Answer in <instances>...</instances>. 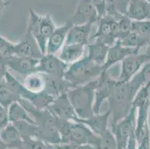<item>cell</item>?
<instances>
[{
	"label": "cell",
	"mask_w": 150,
	"mask_h": 149,
	"mask_svg": "<svg viewBox=\"0 0 150 149\" xmlns=\"http://www.w3.org/2000/svg\"><path fill=\"white\" fill-rule=\"evenodd\" d=\"M136 115L137 108L132 107L129 114L125 118L115 124L110 125V128H109L116 139L117 149L126 148V143L129 135L135 128Z\"/></svg>",
	"instance_id": "8992f818"
},
{
	"label": "cell",
	"mask_w": 150,
	"mask_h": 149,
	"mask_svg": "<svg viewBox=\"0 0 150 149\" xmlns=\"http://www.w3.org/2000/svg\"><path fill=\"white\" fill-rule=\"evenodd\" d=\"M9 123L8 109L0 105V131Z\"/></svg>",
	"instance_id": "f35d334b"
},
{
	"label": "cell",
	"mask_w": 150,
	"mask_h": 149,
	"mask_svg": "<svg viewBox=\"0 0 150 149\" xmlns=\"http://www.w3.org/2000/svg\"><path fill=\"white\" fill-rule=\"evenodd\" d=\"M72 25L73 24L69 20H68L66 23L55 28L54 32L47 40L46 53L56 54V53L61 50L63 46L65 44L68 31Z\"/></svg>",
	"instance_id": "2e32d148"
},
{
	"label": "cell",
	"mask_w": 150,
	"mask_h": 149,
	"mask_svg": "<svg viewBox=\"0 0 150 149\" xmlns=\"http://www.w3.org/2000/svg\"><path fill=\"white\" fill-rule=\"evenodd\" d=\"M24 139V149H54L52 144L36 138L23 136Z\"/></svg>",
	"instance_id": "d590c367"
},
{
	"label": "cell",
	"mask_w": 150,
	"mask_h": 149,
	"mask_svg": "<svg viewBox=\"0 0 150 149\" xmlns=\"http://www.w3.org/2000/svg\"><path fill=\"white\" fill-rule=\"evenodd\" d=\"M10 5V2L9 1H6V0H0V12L2 11L6 6Z\"/></svg>",
	"instance_id": "f6af8a7d"
},
{
	"label": "cell",
	"mask_w": 150,
	"mask_h": 149,
	"mask_svg": "<svg viewBox=\"0 0 150 149\" xmlns=\"http://www.w3.org/2000/svg\"><path fill=\"white\" fill-rule=\"evenodd\" d=\"M110 46L98 41H93L88 45V57L98 65L103 66L107 58Z\"/></svg>",
	"instance_id": "d4e9b609"
},
{
	"label": "cell",
	"mask_w": 150,
	"mask_h": 149,
	"mask_svg": "<svg viewBox=\"0 0 150 149\" xmlns=\"http://www.w3.org/2000/svg\"><path fill=\"white\" fill-rule=\"evenodd\" d=\"M77 149H96L93 145H77Z\"/></svg>",
	"instance_id": "bcb514c9"
},
{
	"label": "cell",
	"mask_w": 150,
	"mask_h": 149,
	"mask_svg": "<svg viewBox=\"0 0 150 149\" xmlns=\"http://www.w3.org/2000/svg\"><path fill=\"white\" fill-rule=\"evenodd\" d=\"M55 118L61 137V143H72L76 145H96L99 141V136L82 123Z\"/></svg>",
	"instance_id": "3957f363"
},
{
	"label": "cell",
	"mask_w": 150,
	"mask_h": 149,
	"mask_svg": "<svg viewBox=\"0 0 150 149\" xmlns=\"http://www.w3.org/2000/svg\"><path fill=\"white\" fill-rule=\"evenodd\" d=\"M140 49L135 48L125 47L119 41H117L114 45L109 47L107 58L102 66V69L103 71L109 70L111 66L117 63L121 62L128 56L140 53Z\"/></svg>",
	"instance_id": "9a60e30c"
},
{
	"label": "cell",
	"mask_w": 150,
	"mask_h": 149,
	"mask_svg": "<svg viewBox=\"0 0 150 149\" xmlns=\"http://www.w3.org/2000/svg\"><path fill=\"white\" fill-rule=\"evenodd\" d=\"M131 31L149 40L150 37V20L132 21Z\"/></svg>",
	"instance_id": "d6a6232c"
},
{
	"label": "cell",
	"mask_w": 150,
	"mask_h": 149,
	"mask_svg": "<svg viewBox=\"0 0 150 149\" xmlns=\"http://www.w3.org/2000/svg\"><path fill=\"white\" fill-rule=\"evenodd\" d=\"M52 145L54 149H77V145L72 143H58Z\"/></svg>",
	"instance_id": "60d3db41"
},
{
	"label": "cell",
	"mask_w": 150,
	"mask_h": 149,
	"mask_svg": "<svg viewBox=\"0 0 150 149\" xmlns=\"http://www.w3.org/2000/svg\"><path fill=\"white\" fill-rule=\"evenodd\" d=\"M0 149H8L7 148L6 145H5L2 139H1V138H0Z\"/></svg>",
	"instance_id": "7dc6e473"
},
{
	"label": "cell",
	"mask_w": 150,
	"mask_h": 149,
	"mask_svg": "<svg viewBox=\"0 0 150 149\" xmlns=\"http://www.w3.org/2000/svg\"><path fill=\"white\" fill-rule=\"evenodd\" d=\"M94 146L96 149H117L116 139L110 128L99 136V141Z\"/></svg>",
	"instance_id": "1f68e13d"
},
{
	"label": "cell",
	"mask_w": 150,
	"mask_h": 149,
	"mask_svg": "<svg viewBox=\"0 0 150 149\" xmlns=\"http://www.w3.org/2000/svg\"><path fill=\"white\" fill-rule=\"evenodd\" d=\"M21 98L3 81L0 84V105L8 109L13 102H20Z\"/></svg>",
	"instance_id": "83f0119b"
},
{
	"label": "cell",
	"mask_w": 150,
	"mask_h": 149,
	"mask_svg": "<svg viewBox=\"0 0 150 149\" xmlns=\"http://www.w3.org/2000/svg\"><path fill=\"white\" fill-rule=\"evenodd\" d=\"M106 14L113 16L117 20L125 14L130 0H105Z\"/></svg>",
	"instance_id": "4316f807"
},
{
	"label": "cell",
	"mask_w": 150,
	"mask_h": 149,
	"mask_svg": "<svg viewBox=\"0 0 150 149\" xmlns=\"http://www.w3.org/2000/svg\"><path fill=\"white\" fill-rule=\"evenodd\" d=\"M13 55L40 59L43 56V54L36 40L31 35V33L26 31L24 39L19 43H14Z\"/></svg>",
	"instance_id": "5bb4252c"
},
{
	"label": "cell",
	"mask_w": 150,
	"mask_h": 149,
	"mask_svg": "<svg viewBox=\"0 0 150 149\" xmlns=\"http://www.w3.org/2000/svg\"><path fill=\"white\" fill-rule=\"evenodd\" d=\"M121 44L125 47L129 48H135V49H140L144 46H146L148 40L140 35H138L136 33H134L131 31L129 35L123 38V39L118 40Z\"/></svg>",
	"instance_id": "f546056e"
},
{
	"label": "cell",
	"mask_w": 150,
	"mask_h": 149,
	"mask_svg": "<svg viewBox=\"0 0 150 149\" xmlns=\"http://www.w3.org/2000/svg\"><path fill=\"white\" fill-rule=\"evenodd\" d=\"M125 15L132 21L150 20V4L146 0H130Z\"/></svg>",
	"instance_id": "44dd1931"
},
{
	"label": "cell",
	"mask_w": 150,
	"mask_h": 149,
	"mask_svg": "<svg viewBox=\"0 0 150 149\" xmlns=\"http://www.w3.org/2000/svg\"><path fill=\"white\" fill-rule=\"evenodd\" d=\"M40 19L41 15L38 14L32 8L29 9V19H28V26L26 31L31 33V35L35 37L38 44L40 47L42 54H46V43L43 40L40 34Z\"/></svg>",
	"instance_id": "7402d4cb"
},
{
	"label": "cell",
	"mask_w": 150,
	"mask_h": 149,
	"mask_svg": "<svg viewBox=\"0 0 150 149\" xmlns=\"http://www.w3.org/2000/svg\"><path fill=\"white\" fill-rule=\"evenodd\" d=\"M69 20L73 25L97 23L99 17L91 0H80L76 11Z\"/></svg>",
	"instance_id": "4fadbf2b"
},
{
	"label": "cell",
	"mask_w": 150,
	"mask_h": 149,
	"mask_svg": "<svg viewBox=\"0 0 150 149\" xmlns=\"http://www.w3.org/2000/svg\"><path fill=\"white\" fill-rule=\"evenodd\" d=\"M93 5L97 12L98 17H101L106 15V2L105 0H91Z\"/></svg>",
	"instance_id": "74e56055"
},
{
	"label": "cell",
	"mask_w": 150,
	"mask_h": 149,
	"mask_svg": "<svg viewBox=\"0 0 150 149\" xmlns=\"http://www.w3.org/2000/svg\"><path fill=\"white\" fill-rule=\"evenodd\" d=\"M46 109L58 119L68 121H75L78 118L66 93H62L54 98L52 103Z\"/></svg>",
	"instance_id": "7c38bea8"
},
{
	"label": "cell",
	"mask_w": 150,
	"mask_h": 149,
	"mask_svg": "<svg viewBox=\"0 0 150 149\" xmlns=\"http://www.w3.org/2000/svg\"><path fill=\"white\" fill-rule=\"evenodd\" d=\"M13 124L23 136H28V137L38 139L39 131L38 126L35 124H31L25 121H16Z\"/></svg>",
	"instance_id": "4dcf8cb0"
},
{
	"label": "cell",
	"mask_w": 150,
	"mask_h": 149,
	"mask_svg": "<svg viewBox=\"0 0 150 149\" xmlns=\"http://www.w3.org/2000/svg\"><path fill=\"white\" fill-rule=\"evenodd\" d=\"M149 107L150 101H149L146 104L137 108L134 133H135L137 144H139L146 136L150 135L149 125Z\"/></svg>",
	"instance_id": "e0dca14e"
},
{
	"label": "cell",
	"mask_w": 150,
	"mask_h": 149,
	"mask_svg": "<svg viewBox=\"0 0 150 149\" xmlns=\"http://www.w3.org/2000/svg\"><path fill=\"white\" fill-rule=\"evenodd\" d=\"M116 79L113 78L108 71H102L100 76L96 78L95 88V99L93 105L94 114L100 113L101 106L108 98Z\"/></svg>",
	"instance_id": "9c48e42d"
},
{
	"label": "cell",
	"mask_w": 150,
	"mask_h": 149,
	"mask_svg": "<svg viewBox=\"0 0 150 149\" xmlns=\"http://www.w3.org/2000/svg\"><path fill=\"white\" fill-rule=\"evenodd\" d=\"M85 46L81 44H64L60 50L58 57L65 64H73L83 57Z\"/></svg>",
	"instance_id": "603a6c76"
},
{
	"label": "cell",
	"mask_w": 150,
	"mask_h": 149,
	"mask_svg": "<svg viewBox=\"0 0 150 149\" xmlns=\"http://www.w3.org/2000/svg\"><path fill=\"white\" fill-rule=\"evenodd\" d=\"M13 46L14 43H11L3 37L2 35H0V52L4 60L13 55Z\"/></svg>",
	"instance_id": "8d00e7d4"
},
{
	"label": "cell",
	"mask_w": 150,
	"mask_h": 149,
	"mask_svg": "<svg viewBox=\"0 0 150 149\" xmlns=\"http://www.w3.org/2000/svg\"><path fill=\"white\" fill-rule=\"evenodd\" d=\"M19 102L29 113L38 126L39 131L38 139L52 145L61 143L56 118L48 109L37 108L25 99H21Z\"/></svg>",
	"instance_id": "7a4b0ae2"
},
{
	"label": "cell",
	"mask_w": 150,
	"mask_h": 149,
	"mask_svg": "<svg viewBox=\"0 0 150 149\" xmlns=\"http://www.w3.org/2000/svg\"><path fill=\"white\" fill-rule=\"evenodd\" d=\"M149 101H150V82L142 86L137 91L134 98L132 107L138 108L139 107L146 104Z\"/></svg>",
	"instance_id": "e575fe53"
},
{
	"label": "cell",
	"mask_w": 150,
	"mask_h": 149,
	"mask_svg": "<svg viewBox=\"0 0 150 149\" xmlns=\"http://www.w3.org/2000/svg\"><path fill=\"white\" fill-rule=\"evenodd\" d=\"M137 149H150V135L144 138L137 145Z\"/></svg>",
	"instance_id": "b9f144b4"
},
{
	"label": "cell",
	"mask_w": 150,
	"mask_h": 149,
	"mask_svg": "<svg viewBox=\"0 0 150 149\" xmlns=\"http://www.w3.org/2000/svg\"><path fill=\"white\" fill-rule=\"evenodd\" d=\"M132 20L125 14L117 20V41L123 39L131 32Z\"/></svg>",
	"instance_id": "836d02e7"
},
{
	"label": "cell",
	"mask_w": 150,
	"mask_h": 149,
	"mask_svg": "<svg viewBox=\"0 0 150 149\" xmlns=\"http://www.w3.org/2000/svg\"><path fill=\"white\" fill-rule=\"evenodd\" d=\"M93 25L91 23L73 25L69 28L65 44H81L88 46L91 41Z\"/></svg>",
	"instance_id": "ac0fdd59"
},
{
	"label": "cell",
	"mask_w": 150,
	"mask_h": 149,
	"mask_svg": "<svg viewBox=\"0 0 150 149\" xmlns=\"http://www.w3.org/2000/svg\"><path fill=\"white\" fill-rule=\"evenodd\" d=\"M91 40L98 41L111 46L117 41V20L106 14L99 19L96 32L91 35Z\"/></svg>",
	"instance_id": "52a82bcc"
},
{
	"label": "cell",
	"mask_w": 150,
	"mask_h": 149,
	"mask_svg": "<svg viewBox=\"0 0 150 149\" xmlns=\"http://www.w3.org/2000/svg\"><path fill=\"white\" fill-rule=\"evenodd\" d=\"M57 26L54 24L52 15L50 13L41 16L40 19V34L43 40L47 43V40L54 31Z\"/></svg>",
	"instance_id": "f1b7e54d"
},
{
	"label": "cell",
	"mask_w": 150,
	"mask_h": 149,
	"mask_svg": "<svg viewBox=\"0 0 150 149\" xmlns=\"http://www.w3.org/2000/svg\"><path fill=\"white\" fill-rule=\"evenodd\" d=\"M143 79H144V84L150 82V61L144 64L140 71Z\"/></svg>",
	"instance_id": "ab89813d"
},
{
	"label": "cell",
	"mask_w": 150,
	"mask_h": 149,
	"mask_svg": "<svg viewBox=\"0 0 150 149\" xmlns=\"http://www.w3.org/2000/svg\"><path fill=\"white\" fill-rule=\"evenodd\" d=\"M69 65L63 62L55 54H43L39 60L38 72L57 78H64Z\"/></svg>",
	"instance_id": "30bf717a"
},
{
	"label": "cell",
	"mask_w": 150,
	"mask_h": 149,
	"mask_svg": "<svg viewBox=\"0 0 150 149\" xmlns=\"http://www.w3.org/2000/svg\"><path fill=\"white\" fill-rule=\"evenodd\" d=\"M110 117V111L108 110L102 114H94L88 119H80L78 117L74 121L82 123L88 126L95 134L100 136L109 129L108 121Z\"/></svg>",
	"instance_id": "d6986e66"
},
{
	"label": "cell",
	"mask_w": 150,
	"mask_h": 149,
	"mask_svg": "<svg viewBox=\"0 0 150 149\" xmlns=\"http://www.w3.org/2000/svg\"><path fill=\"white\" fill-rule=\"evenodd\" d=\"M8 116L9 122L25 121L27 122L35 124V121L31 118L29 113L24 108V107L20 102H13L8 107Z\"/></svg>",
	"instance_id": "484cf974"
},
{
	"label": "cell",
	"mask_w": 150,
	"mask_h": 149,
	"mask_svg": "<svg viewBox=\"0 0 150 149\" xmlns=\"http://www.w3.org/2000/svg\"><path fill=\"white\" fill-rule=\"evenodd\" d=\"M147 2H148V3H149L150 4V0H146Z\"/></svg>",
	"instance_id": "c3c4849f"
},
{
	"label": "cell",
	"mask_w": 150,
	"mask_h": 149,
	"mask_svg": "<svg viewBox=\"0 0 150 149\" xmlns=\"http://www.w3.org/2000/svg\"><path fill=\"white\" fill-rule=\"evenodd\" d=\"M7 67L4 61H0V84L3 81L5 75L7 72Z\"/></svg>",
	"instance_id": "7bdbcfd3"
},
{
	"label": "cell",
	"mask_w": 150,
	"mask_h": 149,
	"mask_svg": "<svg viewBox=\"0 0 150 149\" xmlns=\"http://www.w3.org/2000/svg\"><path fill=\"white\" fill-rule=\"evenodd\" d=\"M149 61V60L145 53L140 52L128 56L121 61L120 72L117 80L121 82L129 81Z\"/></svg>",
	"instance_id": "ba28073f"
},
{
	"label": "cell",
	"mask_w": 150,
	"mask_h": 149,
	"mask_svg": "<svg viewBox=\"0 0 150 149\" xmlns=\"http://www.w3.org/2000/svg\"><path fill=\"white\" fill-rule=\"evenodd\" d=\"M39 60L34 57L13 55L4 60V63L7 68H10L17 73L26 76L38 72Z\"/></svg>",
	"instance_id": "8fae6325"
},
{
	"label": "cell",
	"mask_w": 150,
	"mask_h": 149,
	"mask_svg": "<svg viewBox=\"0 0 150 149\" xmlns=\"http://www.w3.org/2000/svg\"><path fill=\"white\" fill-rule=\"evenodd\" d=\"M102 71V66L91 61L86 55L79 61L69 64L64 78L73 87H76L96 79Z\"/></svg>",
	"instance_id": "5b68a950"
},
{
	"label": "cell",
	"mask_w": 150,
	"mask_h": 149,
	"mask_svg": "<svg viewBox=\"0 0 150 149\" xmlns=\"http://www.w3.org/2000/svg\"><path fill=\"white\" fill-rule=\"evenodd\" d=\"M144 53H145V54L147 56V57H148L150 61V37L149 39L148 42H147L146 45V52Z\"/></svg>",
	"instance_id": "ee69618b"
},
{
	"label": "cell",
	"mask_w": 150,
	"mask_h": 149,
	"mask_svg": "<svg viewBox=\"0 0 150 149\" xmlns=\"http://www.w3.org/2000/svg\"><path fill=\"white\" fill-rule=\"evenodd\" d=\"M96 79L84 85L73 87L67 92L68 98L78 117L88 119L93 116Z\"/></svg>",
	"instance_id": "277c9868"
},
{
	"label": "cell",
	"mask_w": 150,
	"mask_h": 149,
	"mask_svg": "<svg viewBox=\"0 0 150 149\" xmlns=\"http://www.w3.org/2000/svg\"><path fill=\"white\" fill-rule=\"evenodd\" d=\"M0 138L8 149H24V139L13 123L0 131Z\"/></svg>",
	"instance_id": "ffe728a7"
},
{
	"label": "cell",
	"mask_w": 150,
	"mask_h": 149,
	"mask_svg": "<svg viewBox=\"0 0 150 149\" xmlns=\"http://www.w3.org/2000/svg\"><path fill=\"white\" fill-rule=\"evenodd\" d=\"M143 85L144 81L140 72L129 81L121 82L116 79L108 98L110 111V125L120 121L129 114L134 98Z\"/></svg>",
	"instance_id": "6da1fadb"
},
{
	"label": "cell",
	"mask_w": 150,
	"mask_h": 149,
	"mask_svg": "<svg viewBox=\"0 0 150 149\" xmlns=\"http://www.w3.org/2000/svg\"><path fill=\"white\" fill-rule=\"evenodd\" d=\"M23 86L27 90L34 93L45 92L46 88V76L41 72H35L25 76Z\"/></svg>",
	"instance_id": "cb8c5ba5"
}]
</instances>
